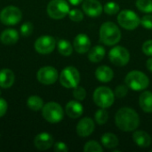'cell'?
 <instances>
[{
  "label": "cell",
  "instance_id": "15",
  "mask_svg": "<svg viewBox=\"0 0 152 152\" xmlns=\"http://www.w3.org/2000/svg\"><path fill=\"white\" fill-rule=\"evenodd\" d=\"M73 48L80 54L87 53L91 48V40L89 37L86 34H78L76 36L73 41Z\"/></svg>",
  "mask_w": 152,
  "mask_h": 152
},
{
  "label": "cell",
  "instance_id": "10",
  "mask_svg": "<svg viewBox=\"0 0 152 152\" xmlns=\"http://www.w3.org/2000/svg\"><path fill=\"white\" fill-rule=\"evenodd\" d=\"M109 59L112 64L118 67L126 66L130 61V53L129 51L121 46H114L109 53Z\"/></svg>",
  "mask_w": 152,
  "mask_h": 152
},
{
  "label": "cell",
  "instance_id": "39",
  "mask_svg": "<svg viewBox=\"0 0 152 152\" xmlns=\"http://www.w3.org/2000/svg\"><path fill=\"white\" fill-rule=\"evenodd\" d=\"M146 67L148 69L149 71L152 72V56H151V58H149L146 61Z\"/></svg>",
  "mask_w": 152,
  "mask_h": 152
},
{
  "label": "cell",
  "instance_id": "32",
  "mask_svg": "<svg viewBox=\"0 0 152 152\" xmlns=\"http://www.w3.org/2000/svg\"><path fill=\"white\" fill-rule=\"evenodd\" d=\"M73 97L77 100V101H83L86 99V91L84 87L82 86H76L75 88H73Z\"/></svg>",
  "mask_w": 152,
  "mask_h": 152
},
{
  "label": "cell",
  "instance_id": "25",
  "mask_svg": "<svg viewBox=\"0 0 152 152\" xmlns=\"http://www.w3.org/2000/svg\"><path fill=\"white\" fill-rule=\"evenodd\" d=\"M27 105L31 110L38 111L44 107V101L37 95H31L27 100Z\"/></svg>",
  "mask_w": 152,
  "mask_h": 152
},
{
  "label": "cell",
  "instance_id": "13",
  "mask_svg": "<svg viewBox=\"0 0 152 152\" xmlns=\"http://www.w3.org/2000/svg\"><path fill=\"white\" fill-rule=\"evenodd\" d=\"M82 9L91 18L99 17L103 11V7L99 0H85L82 4Z\"/></svg>",
  "mask_w": 152,
  "mask_h": 152
},
{
  "label": "cell",
  "instance_id": "30",
  "mask_svg": "<svg viewBox=\"0 0 152 152\" xmlns=\"http://www.w3.org/2000/svg\"><path fill=\"white\" fill-rule=\"evenodd\" d=\"M119 10H120L119 5L113 1L106 3L103 6V11L109 15H115L118 12H119Z\"/></svg>",
  "mask_w": 152,
  "mask_h": 152
},
{
  "label": "cell",
  "instance_id": "27",
  "mask_svg": "<svg viewBox=\"0 0 152 152\" xmlns=\"http://www.w3.org/2000/svg\"><path fill=\"white\" fill-rule=\"evenodd\" d=\"M94 119H95V122L98 125L103 126L109 120V112L106 110V109L101 108L100 110H98L95 112V114H94Z\"/></svg>",
  "mask_w": 152,
  "mask_h": 152
},
{
  "label": "cell",
  "instance_id": "8",
  "mask_svg": "<svg viewBox=\"0 0 152 152\" xmlns=\"http://www.w3.org/2000/svg\"><path fill=\"white\" fill-rule=\"evenodd\" d=\"M118 22L123 28L127 30H134L137 28L141 24V20L134 11L126 9L118 13Z\"/></svg>",
  "mask_w": 152,
  "mask_h": 152
},
{
  "label": "cell",
  "instance_id": "24",
  "mask_svg": "<svg viewBox=\"0 0 152 152\" xmlns=\"http://www.w3.org/2000/svg\"><path fill=\"white\" fill-rule=\"evenodd\" d=\"M101 142L103 147H105L106 149H109V150L114 149V148L118 147L119 144L118 136L112 133H106V134H102V136L101 137Z\"/></svg>",
  "mask_w": 152,
  "mask_h": 152
},
{
  "label": "cell",
  "instance_id": "17",
  "mask_svg": "<svg viewBox=\"0 0 152 152\" xmlns=\"http://www.w3.org/2000/svg\"><path fill=\"white\" fill-rule=\"evenodd\" d=\"M65 112L70 118H78L83 115L84 108L79 101H69L65 107Z\"/></svg>",
  "mask_w": 152,
  "mask_h": 152
},
{
  "label": "cell",
  "instance_id": "23",
  "mask_svg": "<svg viewBox=\"0 0 152 152\" xmlns=\"http://www.w3.org/2000/svg\"><path fill=\"white\" fill-rule=\"evenodd\" d=\"M141 109L147 113H152V92L144 91L139 97Z\"/></svg>",
  "mask_w": 152,
  "mask_h": 152
},
{
  "label": "cell",
  "instance_id": "28",
  "mask_svg": "<svg viewBox=\"0 0 152 152\" xmlns=\"http://www.w3.org/2000/svg\"><path fill=\"white\" fill-rule=\"evenodd\" d=\"M135 5L138 10L145 13L152 12V0H136Z\"/></svg>",
  "mask_w": 152,
  "mask_h": 152
},
{
  "label": "cell",
  "instance_id": "16",
  "mask_svg": "<svg viewBox=\"0 0 152 152\" xmlns=\"http://www.w3.org/2000/svg\"><path fill=\"white\" fill-rule=\"evenodd\" d=\"M34 145L39 151H46L53 145V138L48 133H41L35 137Z\"/></svg>",
  "mask_w": 152,
  "mask_h": 152
},
{
  "label": "cell",
  "instance_id": "20",
  "mask_svg": "<svg viewBox=\"0 0 152 152\" xmlns=\"http://www.w3.org/2000/svg\"><path fill=\"white\" fill-rule=\"evenodd\" d=\"M15 80L14 73L9 69H3L0 70V87L1 88H10Z\"/></svg>",
  "mask_w": 152,
  "mask_h": 152
},
{
  "label": "cell",
  "instance_id": "40",
  "mask_svg": "<svg viewBox=\"0 0 152 152\" xmlns=\"http://www.w3.org/2000/svg\"><path fill=\"white\" fill-rule=\"evenodd\" d=\"M71 4H73V5H78L80 3H82L84 0H68Z\"/></svg>",
  "mask_w": 152,
  "mask_h": 152
},
{
  "label": "cell",
  "instance_id": "9",
  "mask_svg": "<svg viewBox=\"0 0 152 152\" xmlns=\"http://www.w3.org/2000/svg\"><path fill=\"white\" fill-rule=\"evenodd\" d=\"M21 11L18 7L13 5H8L3 8L0 12V20L4 25H16L21 20Z\"/></svg>",
  "mask_w": 152,
  "mask_h": 152
},
{
  "label": "cell",
  "instance_id": "18",
  "mask_svg": "<svg viewBox=\"0 0 152 152\" xmlns=\"http://www.w3.org/2000/svg\"><path fill=\"white\" fill-rule=\"evenodd\" d=\"M133 140L135 142V144L140 148L150 147L152 142L151 135L142 130H138V131L135 130L134 133L133 134Z\"/></svg>",
  "mask_w": 152,
  "mask_h": 152
},
{
  "label": "cell",
  "instance_id": "37",
  "mask_svg": "<svg viewBox=\"0 0 152 152\" xmlns=\"http://www.w3.org/2000/svg\"><path fill=\"white\" fill-rule=\"evenodd\" d=\"M53 150L55 152H67L69 151V148L64 142H58L53 145Z\"/></svg>",
  "mask_w": 152,
  "mask_h": 152
},
{
  "label": "cell",
  "instance_id": "22",
  "mask_svg": "<svg viewBox=\"0 0 152 152\" xmlns=\"http://www.w3.org/2000/svg\"><path fill=\"white\" fill-rule=\"evenodd\" d=\"M106 51L102 45H95L88 51V59L91 62L97 63L103 60Z\"/></svg>",
  "mask_w": 152,
  "mask_h": 152
},
{
  "label": "cell",
  "instance_id": "11",
  "mask_svg": "<svg viewBox=\"0 0 152 152\" xmlns=\"http://www.w3.org/2000/svg\"><path fill=\"white\" fill-rule=\"evenodd\" d=\"M34 47L36 51L40 54H49L51 53L56 47L55 38L52 36H42L39 37L35 44Z\"/></svg>",
  "mask_w": 152,
  "mask_h": 152
},
{
  "label": "cell",
  "instance_id": "19",
  "mask_svg": "<svg viewBox=\"0 0 152 152\" xmlns=\"http://www.w3.org/2000/svg\"><path fill=\"white\" fill-rule=\"evenodd\" d=\"M96 78L102 83H109L114 77V72L111 68L107 65L100 66L95 70Z\"/></svg>",
  "mask_w": 152,
  "mask_h": 152
},
{
  "label": "cell",
  "instance_id": "35",
  "mask_svg": "<svg viewBox=\"0 0 152 152\" xmlns=\"http://www.w3.org/2000/svg\"><path fill=\"white\" fill-rule=\"evenodd\" d=\"M141 25L148 29H152V15L147 14L141 19Z\"/></svg>",
  "mask_w": 152,
  "mask_h": 152
},
{
  "label": "cell",
  "instance_id": "2",
  "mask_svg": "<svg viewBox=\"0 0 152 152\" xmlns=\"http://www.w3.org/2000/svg\"><path fill=\"white\" fill-rule=\"evenodd\" d=\"M100 40L105 45L112 46L117 45L121 39V31L117 24L112 21L104 22L100 28Z\"/></svg>",
  "mask_w": 152,
  "mask_h": 152
},
{
  "label": "cell",
  "instance_id": "6",
  "mask_svg": "<svg viewBox=\"0 0 152 152\" xmlns=\"http://www.w3.org/2000/svg\"><path fill=\"white\" fill-rule=\"evenodd\" d=\"M80 82L79 71L73 66H68L60 74V83L65 88H75Z\"/></svg>",
  "mask_w": 152,
  "mask_h": 152
},
{
  "label": "cell",
  "instance_id": "7",
  "mask_svg": "<svg viewBox=\"0 0 152 152\" xmlns=\"http://www.w3.org/2000/svg\"><path fill=\"white\" fill-rule=\"evenodd\" d=\"M49 17L53 20H61L69 14V5L66 0H52L46 7Z\"/></svg>",
  "mask_w": 152,
  "mask_h": 152
},
{
  "label": "cell",
  "instance_id": "26",
  "mask_svg": "<svg viewBox=\"0 0 152 152\" xmlns=\"http://www.w3.org/2000/svg\"><path fill=\"white\" fill-rule=\"evenodd\" d=\"M58 52L63 56H69L73 52V45L65 39H61L57 44Z\"/></svg>",
  "mask_w": 152,
  "mask_h": 152
},
{
  "label": "cell",
  "instance_id": "36",
  "mask_svg": "<svg viewBox=\"0 0 152 152\" xmlns=\"http://www.w3.org/2000/svg\"><path fill=\"white\" fill-rule=\"evenodd\" d=\"M142 52L147 56H152V40H147L143 43Z\"/></svg>",
  "mask_w": 152,
  "mask_h": 152
},
{
  "label": "cell",
  "instance_id": "5",
  "mask_svg": "<svg viewBox=\"0 0 152 152\" xmlns=\"http://www.w3.org/2000/svg\"><path fill=\"white\" fill-rule=\"evenodd\" d=\"M42 115L47 122L51 124H56L63 119L64 111L59 103L50 102L42 108Z\"/></svg>",
  "mask_w": 152,
  "mask_h": 152
},
{
  "label": "cell",
  "instance_id": "31",
  "mask_svg": "<svg viewBox=\"0 0 152 152\" xmlns=\"http://www.w3.org/2000/svg\"><path fill=\"white\" fill-rule=\"evenodd\" d=\"M68 15H69V19L72 21H75V22H79V21L83 20V19H84V13L79 9H72V10H69Z\"/></svg>",
  "mask_w": 152,
  "mask_h": 152
},
{
  "label": "cell",
  "instance_id": "42",
  "mask_svg": "<svg viewBox=\"0 0 152 152\" xmlns=\"http://www.w3.org/2000/svg\"><path fill=\"white\" fill-rule=\"evenodd\" d=\"M151 152H152V150H151Z\"/></svg>",
  "mask_w": 152,
  "mask_h": 152
},
{
  "label": "cell",
  "instance_id": "41",
  "mask_svg": "<svg viewBox=\"0 0 152 152\" xmlns=\"http://www.w3.org/2000/svg\"><path fill=\"white\" fill-rule=\"evenodd\" d=\"M0 94H1V91H0Z\"/></svg>",
  "mask_w": 152,
  "mask_h": 152
},
{
  "label": "cell",
  "instance_id": "12",
  "mask_svg": "<svg viewBox=\"0 0 152 152\" xmlns=\"http://www.w3.org/2000/svg\"><path fill=\"white\" fill-rule=\"evenodd\" d=\"M59 77L58 71L55 68L52 66H45L41 68L37 73V78L39 83L43 85H53Z\"/></svg>",
  "mask_w": 152,
  "mask_h": 152
},
{
  "label": "cell",
  "instance_id": "1",
  "mask_svg": "<svg viewBox=\"0 0 152 152\" xmlns=\"http://www.w3.org/2000/svg\"><path fill=\"white\" fill-rule=\"evenodd\" d=\"M117 127L126 133L135 131L140 126V117L132 108L124 107L119 109L115 115Z\"/></svg>",
  "mask_w": 152,
  "mask_h": 152
},
{
  "label": "cell",
  "instance_id": "38",
  "mask_svg": "<svg viewBox=\"0 0 152 152\" xmlns=\"http://www.w3.org/2000/svg\"><path fill=\"white\" fill-rule=\"evenodd\" d=\"M8 109V104L6 101L3 98H0V118L4 117Z\"/></svg>",
  "mask_w": 152,
  "mask_h": 152
},
{
  "label": "cell",
  "instance_id": "34",
  "mask_svg": "<svg viewBox=\"0 0 152 152\" xmlns=\"http://www.w3.org/2000/svg\"><path fill=\"white\" fill-rule=\"evenodd\" d=\"M33 28H34V27L31 22H25L20 27V34L23 37H28L31 35Z\"/></svg>",
  "mask_w": 152,
  "mask_h": 152
},
{
  "label": "cell",
  "instance_id": "21",
  "mask_svg": "<svg viewBox=\"0 0 152 152\" xmlns=\"http://www.w3.org/2000/svg\"><path fill=\"white\" fill-rule=\"evenodd\" d=\"M0 40L5 45H14L19 40V33L13 28H7L1 33Z\"/></svg>",
  "mask_w": 152,
  "mask_h": 152
},
{
  "label": "cell",
  "instance_id": "4",
  "mask_svg": "<svg viewBox=\"0 0 152 152\" xmlns=\"http://www.w3.org/2000/svg\"><path fill=\"white\" fill-rule=\"evenodd\" d=\"M114 92L107 86H99L94 92V102L100 108L108 109L114 103L115 101Z\"/></svg>",
  "mask_w": 152,
  "mask_h": 152
},
{
  "label": "cell",
  "instance_id": "29",
  "mask_svg": "<svg viewBox=\"0 0 152 152\" xmlns=\"http://www.w3.org/2000/svg\"><path fill=\"white\" fill-rule=\"evenodd\" d=\"M85 152H103L102 146L96 141H89L84 146Z\"/></svg>",
  "mask_w": 152,
  "mask_h": 152
},
{
  "label": "cell",
  "instance_id": "14",
  "mask_svg": "<svg viewBox=\"0 0 152 152\" xmlns=\"http://www.w3.org/2000/svg\"><path fill=\"white\" fill-rule=\"evenodd\" d=\"M94 128H95V124L91 118H83L77 123L76 130L78 136L88 137L94 133Z\"/></svg>",
  "mask_w": 152,
  "mask_h": 152
},
{
  "label": "cell",
  "instance_id": "33",
  "mask_svg": "<svg viewBox=\"0 0 152 152\" xmlns=\"http://www.w3.org/2000/svg\"><path fill=\"white\" fill-rule=\"evenodd\" d=\"M128 89H129V87L126 85H119L115 88L114 94L118 98H124L127 95Z\"/></svg>",
  "mask_w": 152,
  "mask_h": 152
},
{
  "label": "cell",
  "instance_id": "3",
  "mask_svg": "<svg viewBox=\"0 0 152 152\" xmlns=\"http://www.w3.org/2000/svg\"><path fill=\"white\" fill-rule=\"evenodd\" d=\"M126 85L132 90L143 91L150 86V79L146 74L140 70H132L127 73L125 78Z\"/></svg>",
  "mask_w": 152,
  "mask_h": 152
}]
</instances>
